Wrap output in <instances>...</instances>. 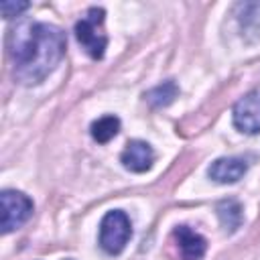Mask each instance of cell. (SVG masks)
<instances>
[{"instance_id":"obj_5","label":"cell","mask_w":260,"mask_h":260,"mask_svg":"<svg viewBox=\"0 0 260 260\" xmlns=\"http://www.w3.org/2000/svg\"><path fill=\"white\" fill-rule=\"evenodd\" d=\"M234 124L246 134L260 132V87L246 93L234 106Z\"/></svg>"},{"instance_id":"obj_12","label":"cell","mask_w":260,"mask_h":260,"mask_svg":"<svg viewBox=\"0 0 260 260\" xmlns=\"http://www.w3.org/2000/svg\"><path fill=\"white\" fill-rule=\"evenodd\" d=\"M28 8V2H12V0H4L0 4V10H2V16L4 18H14L18 16L20 12H24Z\"/></svg>"},{"instance_id":"obj_6","label":"cell","mask_w":260,"mask_h":260,"mask_svg":"<svg viewBox=\"0 0 260 260\" xmlns=\"http://www.w3.org/2000/svg\"><path fill=\"white\" fill-rule=\"evenodd\" d=\"M173 238L177 240V248L181 254V260H201L207 250V242L203 236L193 232L187 225H177L173 230Z\"/></svg>"},{"instance_id":"obj_4","label":"cell","mask_w":260,"mask_h":260,"mask_svg":"<svg viewBox=\"0 0 260 260\" xmlns=\"http://www.w3.org/2000/svg\"><path fill=\"white\" fill-rule=\"evenodd\" d=\"M0 203H2V221H0L2 234L14 232L32 215V201L20 191H12V189L2 191Z\"/></svg>"},{"instance_id":"obj_3","label":"cell","mask_w":260,"mask_h":260,"mask_svg":"<svg viewBox=\"0 0 260 260\" xmlns=\"http://www.w3.org/2000/svg\"><path fill=\"white\" fill-rule=\"evenodd\" d=\"M132 236L130 219L124 211H110L100 223V246L108 254H120Z\"/></svg>"},{"instance_id":"obj_10","label":"cell","mask_w":260,"mask_h":260,"mask_svg":"<svg viewBox=\"0 0 260 260\" xmlns=\"http://www.w3.org/2000/svg\"><path fill=\"white\" fill-rule=\"evenodd\" d=\"M177 93H179V89H177L175 81H165V83L152 87V89L146 93V100H148L150 106L162 108V106H169V104L177 98Z\"/></svg>"},{"instance_id":"obj_1","label":"cell","mask_w":260,"mask_h":260,"mask_svg":"<svg viewBox=\"0 0 260 260\" xmlns=\"http://www.w3.org/2000/svg\"><path fill=\"white\" fill-rule=\"evenodd\" d=\"M65 35L45 22H22L8 35V53L14 61V75L22 83L43 81L65 55Z\"/></svg>"},{"instance_id":"obj_7","label":"cell","mask_w":260,"mask_h":260,"mask_svg":"<svg viewBox=\"0 0 260 260\" xmlns=\"http://www.w3.org/2000/svg\"><path fill=\"white\" fill-rule=\"evenodd\" d=\"M122 165L128 169V171H134V173H144L152 167V160H154V150L150 148L148 142H142V140H130L126 144V148L122 150Z\"/></svg>"},{"instance_id":"obj_11","label":"cell","mask_w":260,"mask_h":260,"mask_svg":"<svg viewBox=\"0 0 260 260\" xmlns=\"http://www.w3.org/2000/svg\"><path fill=\"white\" fill-rule=\"evenodd\" d=\"M217 215H219L223 228L234 232L240 225V221H242V207L234 199H228V201H221L217 205Z\"/></svg>"},{"instance_id":"obj_2","label":"cell","mask_w":260,"mask_h":260,"mask_svg":"<svg viewBox=\"0 0 260 260\" xmlns=\"http://www.w3.org/2000/svg\"><path fill=\"white\" fill-rule=\"evenodd\" d=\"M102 24H104V10L102 8H89L87 14L75 24V37H77L79 45L93 59H102L106 45H108V37L104 32Z\"/></svg>"},{"instance_id":"obj_8","label":"cell","mask_w":260,"mask_h":260,"mask_svg":"<svg viewBox=\"0 0 260 260\" xmlns=\"http://www.w3.org/2000/svg\"><path fill=\"white\" fill-rule=\"evenodd\" d=\"M246 171H248L246 160L236 158V156H228V158H217L215 162H211L207 173L217 183H236L244 177Z\"/></svg>"},{"instance_id":"obj_9","label":"cell","mask_w":260,"mask_h":260,"mask_svg":"<svg viewBox=\"0 0 260 260\" xmlns=\"http://www.w3.org/2000/svg\"><path fill=\"white\" fill-rule=\"evenodd\" d=\"M120 130V120L116 116H104L91 124V136L98 142H110Z\"/></svg>"}]
</instances>
